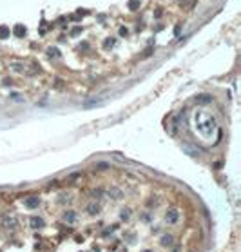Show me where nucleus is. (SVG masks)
I'll return each mask as SVG.
<instances>
[{
    "label": "nucleus",
    "instance_id": "nucleus-7",
    "mask_svg": "<svg viewBox=\"0 0 241 252\" xmlns=\"http://www.w3.org/2000/svg\"><path fill=\"white\" fill-rule=\"evenodd\" d=\"M87 212H89L91 216H96L98 212H100V205H98V201H91V203H87Z\"/></svg>",
    "mask_w": 241,
    "mask_h": 252
},
{
    "label": "nucleus",
    "instance_id": "nucleus-18",
    "mask_svg": "<svg viewBox=\"0 0 241 252\" xmlns=\"http://www.w3.org/2000/svg\"><path fill=\"white\" fill-rule=\"evenodd\" d=\"M100 102V98H92V100H89L87 103H83V107H85V109H89V107H92L94 105V103H98Z\"/></svg>",
    "mask_w": 241,
    "mask_h": 252
},
{
    "label": "nucleus",
    "instance_id": "nucleus-10",
    "mask_svg": "<svg viewBox=\"0 0 241 252\" xmlns=\"http://www.w3.org/2000/svg\"><path fill=\"white\" fill-rule=\"evenodd\" d=\"M107 194H109V196L112 198V200H120V198L123 196V192H121L120 189H116V187H112V189H111L109 192H107Z\"/></svg>",
    "mask_w": 241,
    "mask_h": 252
},
{
    "label": "nucleus",
    "instance_id": "nucleus-17",
    "mask_svg": "<svg viewBox=\"0 0 241 252\" xmlns=\"http://www.w3.org/2000/svg\"><path fill=\"white\" fill-rule=\"evenodd\" d=\"M9 98H11V100H15L17 103L24 102V96H20V95H18V93H11V95H9Z\"/></svg>",
    "mask_w": 241,
    "mask_h": 252
},
{
    "label": "nucleus",
    "instance_id": "nucleus-23",
    "mask_svg": "<svg viewBox=\"0 0 241 252\" xmlns=\"http://www.w3.org/2000/svg\"><path fill=\"white\" fill-rule=\"evenodd\" d=\"M107 167H109L107 163H98V165H96V169H102V171H103V169H107Z\"/></svg>",
    "mask_w": 241,
    "mask_h": 252
},
{
    "label": "nucleus",
    "instance_id": "nucleus-4",
    "mask_svg": "<svg viewBox=\"0 0 241 252\" xmlns=\"http://www.w3.org/2000/svg\"><path fill=\"white\" fill-rule=\"evenodd\" d=\"M210 102H214V96L209 95V93H201V95L196 96V103H199V105H207Z\"/></svg>",
    "mask_w": 241,
    "mask_h": 252
},
{
    "label": "nucleus",
    "instance_id": "nucleus-25",
    "mask_svg": "<svg viewBox=\"0 0 241 252\" xmlns=\"http://www.w3.org/2000/svg\"><path fill=\"white\" fill-rule=\"evenodd\" d=\"M189 252H192V250H189Z\"/></svg>",
    "mask_w": 241,
    "mask_h": 252
},
{
    "label": "nucleus",
    "instance_id": "nucleus-11",
    "mask_svg": "<svg viewBox=\"0 0 241 252\" xmlns=\"http://www.w3.org/2000/svg\"><path fill=\"white\" fill-rule=\"evenodd\" d=\"M4 225L6 227H17V220L11 218V216H6V218H4Z\"/></svg>",
    "mask_w": 241,
    "mask_h": 252
},
{
    "label": "nucleus",
    "instance_id": "nucleus-9",
    "mask_svg": "<svg viewBox=\"0 0 241 252\" xmlns=\"http://www.w3.org/2000/svg\"><path fill=\"white\" fill-rule=\"evenodd\" d=\"M63 221H67V223H75V221H76V212L75 210L63 212Z\"/></svg>",
    "mask_w": 241,
    "mask_h": 252
},
{
    "label": "nucleus",
    "instance_id": "nucleus-21",
    "mask_svg": "<svg viewBox=\"0 0 241 252\" xmlns=\"http://www.w3.org/2000/svg\"><path fill=\"white\" fill-rule=\"evenodd\" d=\"M92 196H94V198H102L103 196V190H92Z\"/></svg>",
    "mask_w": 241,
    "mask_h": 252
},
{
    "label": "nucleus",
    "instance_id": "nucleus-13",
    "mask_svg": "<svg viewBox=\"0 0 241 252\" xmlns=\"http://www.w3.org/2000/svg\"><path fill=\"white\" fill-rule=\"evenodd\" d=\"M47 55H49V56H56V58H60V56H62V53L58 51V47H49V49H47Z\"/></svg>",
    "mask_w": 241,
    "mask_h": 252
},
{
    "label": "nucleus",
    "instance_id": "nucleus-24",
    "mask_svg": "<svg viewBox=\"0 0 241 252\" xmlns=\"http://www.w3.org/2000/svg\"><path fill=\"white\" fill-rule=\"evenodd\" d=\"M141 252H154V250H149V249H145V250H141Z\"/></svg>",
    "mask_w": 241,
    "mask_h": 252
},
{
    "label": "nucleus",
    "instance_id": "nucleus-8",
    "mask_svg": "<svg viewBox=\"0 0 241 252\" xmlns=\"http://www.w3.org/2000/svg\"><path fill=\"white\" fill-rule=\"evenodd\" d=\"M29 223H31V227H33V229H42V227L46 225V221H44L42 218H38V216H33Z\"/></svg>",
    "mask_w": 241,
    "mask_h": 252
},
{
    "label": "nucleus",
    "instance_id": "nucleus-3",
    "mask_svg": "<svg viewBox=\"0 0 241 252\" xmlns=\"http://www.w3.org/2000/svg\"><path fill=\"white\" fill-rule=\"evenodd\" d=\"M9 69L15 71V73H20V75L27 73V65L24 62H11V63H9Z\"/></svg>",
    "mask_w": 241,
    "mask_h": 252
},
{
    "label": "nucleus",
    "instance_id": "nucleus-2",
    "mask_svg": "<svg viewBox=\"0 0 241 252\" xmlns=\"http://www.w3.org/2000/svg\"><path fill=\"white\" fill-rule=\"evenodd\" d=\"M178 220H180V212L176 210L174 207H170V209L167 210V214H165V221L170 223V225H174V223H178Z\"/></svg>",
    "mask_w": 241,
    "mask_h": 252
},
{
    "label": "nucleus",
    "instance_id": "nucleus-1",
    "mask_svg": "<svg viewBox=\"0 0 241 252\" xmlns=\"http://www.w3.org/2000/svg\"><path fill=\"white\" fill-rule=\"evenodd\" d=\"M194 125L203 136H212L216 129V120L209 112H196L194 114Z\"/></svg>",
    "mask_w": 241,
    "mask_h": 252
},
{
    "label": "nucleus",
    "instance_id": "nucleus-14",
    "mask_svg": "<svg viewBox=\"0 0 241 252\" xmlns=\"http://www.w3.org/2000/svg\"><path fill=\"white\" fill-rule=\"evenodd\" d=\"M129 218H131V209H123V210L120 212V220L121 221H127Z\"/></svg>",
    "mask_w": 241,
    "mask_h": 252
},
{
    "label": "nucleus",
    "instance_id": "nucleus-16",
    "mask_svg": "<svg viewBox=\"0 0 241 252\" xmlns=\"http://www.w3.org/2000/svg\"><path fill=\"white\" fill-rule=\"evenodd\" d=\"M15 34L22 38L24 34H26V27H24V26H17V27H15Z\"/></svg>",
    "mask_w": 241,
    "mask_h": 252
},
{
    "label": "nucleus",
    "instance_id": "nucleus-6",
    "mask_svg": "<svg viewBox=\"0 0 241 252\" xmlns=\"http://www.w3.org/2000/svg\"><path fill=\"white\" fill-rule=\"evenodd\" d=\"M172 243H174V238H172L170 234H163V236H161V239H160V245L161 247L169 249V247H172Z\"/></svg>",
    "mask_w": 241,
    "mask_h": 252
},
{
    "label": "nucleus",
    "instance_id": "nucleus-19",
    "mask_svg": "<svg viewBox=\"0 0 241 252\" xmlns=\"http://www.w3.org/2000/svg\"><path fill=\"white\" fill-rule=\"evenodd\" d=\"M114 38H107V40H105V47H114Z\"/></svg>",
    "mask_w": 241,
    "mask_h": 252
},
{
    "label": "nucleus",
    "instance_id": "nucleus-5",
    "mask_svg": "<svg viewBox=\"0 0 241 252\" xmlns=\"http://www.w3.org/2000/svg\"><path fill=\"white\" fill-rule=\"evenodd\" d=\"M24 205H26V209H36L38 205H40V198L38 196H29L24 200Z\"/></svg>",
    "mask_w": 241,
    "mask_h": 252
},
{
    "label": "nucleus",
    "instance_id": "nucleus-12",
    "mask_svg": "<svg viewBox=\"0 0 241 252\" xmlns=\"http://www.w3.org/2000/svg\"><path fill=\"white\" fill-rule=\"evenodd\" d=\"M140 0H131V2L129 4H127V7H129L131 9V11H136V9H140Z\"/></svg>",
    "mask_w": 241,
    "mask_h": 252
},
{
    "label": "nucleus",
    "instance_id": "nucleus-20",
    "mask_svg": "<svg viewBox=\"0 0 241 252\" xmlns=\"http://www.w3.org/2000/svg\"><path fill=\"white\" fill-rule=\"evenodd\" d=\"M120 34H121V36H127V34H129V29H127V27H120Z\"/></svg>",
    "mask_w": 241,
    "mask_h": 252
},
{
    "label": "nucleus",
    "instance_id": "nucleus-15",
    "mask_svg": "<svg viewBox=\"0 0 241 252\" xmlns=\"http://www.w3.org/2000/svg\"><path fill=\"white\" fill-rule=\"evenodd\" d=\"M9 33H11V29H9V27H0V40L7 38V36H9Z\"/></svg>",
    "mask_w": 241,
    "mask_h": 252
},
{
    "label": "nucleus",
    "instance_id": "nucleus-22",
    "mask_svg": "<svg viewBox=\"0 0 241 252\" xmlns=\"http://www.w3.org/2000/svg\"><path fill=\"white\" fill-rule=\"evenodd\" d=\"M151 53H152V47H149V49H147V51L143 53V55H141V58H147V56L151 55Z\"/></svg>",
    "mask_w": 241,
    "mask_h": 252
}]
</instances>
